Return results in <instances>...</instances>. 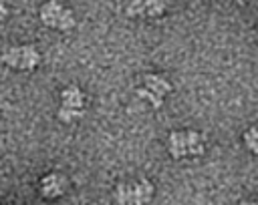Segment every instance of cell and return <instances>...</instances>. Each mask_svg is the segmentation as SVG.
Here are the masks:
<instances>
[{"mask_svg":"<svg viewBox=\"0 0 258 205\" xmlns=\"http://www.w3.org/2000/svg\"><path fill=\"white\" fill-rule=\"evenodd\" d=\"M81 115H83V111H75V109H64V107H60V111H58V119H60V121H64V123H71V121L79 119Z\"/></svg>","mask_w":258,"mask_h":205,"instance_id":"11","label":"cell"},{"mask_svg":"<svg viewBox=\"0 0 258 205\" xmlns=\"http://www.w3.org/2000/svg\"><path fill=\"white\" fill-rule=\"evenodd\" d=\"M185 139H187V157H198L204 153L206 149V143H204V137L196 131H185Z\"/></svg>","mask_w":258,"mask_h":205,"instance_id":"9","label":"cell"},{"mask_svg":"<svg viewBox=\"0 0 258 205\" xmlns=\"http://www.w3.org/2000/svg\"><path fill=\"white\" fill-rule=\"evenodd\" d=\"M153 197V185L149 181H139V183H121L115 191L117 203H147Z\"/></svg>","mask_w":258,"mask_h":205,"instance_id":"2","label":"cell"},{"mask_svg":"<svg viewBox=\"0 0 258 205\" xmlns=\"http://www.w3.org/2000/svg\"><path fill=\"white\" fill-rule=\"evenodd\" d=\"M165 10V0H131L127 12L129 14H147V16H159Z\"/></svg>","mask_w":258,"mask_h":205,"instance_id":"5","label":"cell"},{"mask_svg":"<svg viewBox=\"0 0 258 205\" xmlns=\"http://www.w3.org/2000/svg\"><path fill=\"white\" fill-rule=\"evenodd\" d=\"M40 20L50 26V28H58V30H71L75 26V16L69 8H64L62 4H58L56 0H50L46 4H42L40 8Z\"/></svg>","mask_w":258,"mask_h":205,"instance_id":"1","label":"cell"},{"mask_svg":"<svg viewBox=\"0 0 258 205\" xmlns=\"http://www.w3.org/2000/svg\"><path fill=\"white\" fill-rule=\"evenodd\" d=\"M6 14H8V10H6V6H4V2L0 0V22L6 18Z\"/></svg>","mask_w":258,"mask_h":205,"instance_id":"12","label":"cell"},{"mask_svg":"<svg viewBox=\"0 0 258 205\" xmlns=\"http://www.w3.org/2000/svg\"><path fill=\"white\" fill-rule=\"evenodd\" d=\"M40 191L44 197H58L64 191V179L58 173H50L40 181Z\"/></svg>","mask_w":258,"mask_h":205,"instance_id":"6","label":"cell"},{"mask_svg":"<svg viewBox=\"0 0 258 205\" xmlns=\"http://www.w3.org/2000/svg\"><path fill=\"white\" fill-rule=\"evenodd\" d=\"M244 143H246V147H248L252 153H258V125H254V127H250V129L246 131Z\"/></svg>","mask_w":258,"mask_h":205,"instance_id":"10","label":"cell"},{"mask_svg":"<svg viewBox=\"0 0 258 205\" xmlns=\"http://www.w3.org/2000/svg\"><path fill=\"white\" fill-rule=\"evenodd\" d=\"M145 86L139 88V96H145L153 102V107H161V100H163V94L169 92V82L157 74H147L145 76Z\"/></svg>","mask_w":258,"mask_h":205,"instance_id":"4","label":"cell"},{"mask_svg":"<svg viewBox=\"0 0 258 205\" xmlns=\"http://www.w3.org/2000/svg\"><path fill=\"white\" fill-rule=\"evenodd\" d=\"M2 60H4V64L12 66V68L32 70V68L38 64L40 56H38V52H36L34 46L24 44V46H14V48L6 50V52L2 54Z\"/></svg>","mask_w":258,"mask_h":205,"instance_id":"3","label":"cell"},{"mask_svg":"<svg viewBox=\"0 0 258 205\" xmlns=\"http://www.w3.org/2000/svg\"><path fill=\"white\" fill-rule=\"evenodd\" d=\"M167 149L171 153V157L175 159H181V157H187V139H185V131L177 133L173 131L169 135V141H167Z\"/></svg>","mask_w":258,"mask_h":205,"instance_id":"7","label":"cell"},{"mask_svg":"<svg viewBox=\"0 0 258 205\" xmlns=\"http://www.w3.org/2000/svg\"><path fill=\"white\" fill-rule=\"evenodd\" d=\"M62 107L64 109H75V111H83V92L77 86H69L62 90Z\"/></svg>","mask_w":258,"mask_h":205,"instance_id":"8","label":"cell"}]
</instances>
